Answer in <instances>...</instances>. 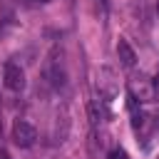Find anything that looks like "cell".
I'll list each match as a JSON object with an SVG mask.
<instances>
[{
	"label": "cell",
	"mask_w": 159,
	"mask_h": 159,
	"mask_svg": "<svg viewBox=\"0 0 159 159\" xmlns=\"http://www.w3.org/2000/svg\"><path fill=\"white\" fill-rule=\"evenodd\" d=\"M99 5H102V15H107V0H97Z\"/></svg>",
	"instance_id": "8fae6325"
},
{
	"label": "cell",
	"mask_w": 159,
	"mask_h": 159,
	"mask_svg": "<svg viewBox=\"0 0 159 159\" xmlns=\"http://www.w3.org/2000/svg\"><path fill=\"white\" fill-rule=\"evenodd\" d=\"M45 80H47L55 89H60V87L65 84V62H62V50H57V47L47 55V62H45Z\"/></svg>",
	"instance_id": "7a4b0ae2"
},
{
	"label": "cell",
	"mask_w": 159,
	"mask_h": 159,
	"mask_svg": "<svg viewBox=\"0 0 159 159\" xmlns=\"http://www.w3.org/2000/svg\"><path fill=\"white\" fill-rule=\"evenodd\" d=\"M117 57L124 67H134V62H137V52L132 50V45L124 37H119V42H117Z\"/></svg>",
	"instance_id": "8992f818"
},
{
	"label": "cell",
	"mask_w": 159,
	"mask_h": 159,
	"mask_svg": "<svg viewBox=\"0 0 159 159\" xmlns=\"http://www.w3.org/2000/svg\"><path fill=\"white\" fill-rule=\"evenodd\" d=\"M132 127H134V132L147 134V132L154 127V122H152V117H149L147 112H134V114H132Z\"/></svg>",
	"instance_id": "52a82bcc"
},
{
	"label": "cell",
	"mask_w": 159,
	"mask_h": 159,
	"mask_svg": "<svg viewBox=\"0 0 159 159\" xmlns=\"http://www.w3.org/2000/svg\"><path fill=\"white\" fill-rule=\"evenodd\" d=\"M35 139H37V129H35L30 122L17 119V122L12 124V142H15L17 147L27 149V147H32V144H35Z\"/></svg>",
	"instance_id": "3957f363"
},
{
	"label": "cell",
	"mask_w": 159,
	"mask_h": 159,
	"mask_svg": "<svg viewBox=\"0 0 159 159\" xmlns=\"http://www.w3.org/2000/svg\"><path fill=\"white\" fill-rule=\"evenodd\" d=\"M104 147H107V139H104V134H99L97 129L89 134V154L94 157V159H99L102 154H104Z\"/></svg>",
	"instance_id": "ba28073f"
},
{
	"label": "cell",
	"mask_w": 159,
	"mask_h": 159,
	"mask_svg": "<svg viewBox=\"0 0 159 159\" xmlns=\"http://www.w3.org/2000/svg\"><path fill=\"white\" fill-rule=\"evenodd\" d=\"M87 112H89V119H92V127H94V129H97V124L107 117V112H104L102 102H97V99H92V102L87 104Z\"/></svg>",
	"instance_id": "9c48e42d"
},
{
	"label": "cell",
	"mask_w": 159,
	"mask_h": 159,
	"mask_svg": "<svg viewBox=\"0 0 159 159\" xmlns=\"http://www.w3.org/2000/svg\"><path fill=\"white\" fill-rule=\"evenodd\" d=\"M97 87H99V94L104 99H114L117 97V89H119V82L114 77V70L109 67H102L99 75H97Z\"/></svg>",
	"instance_id": "5b68a950"
},
{
	"label": "cell",
	"mask_w": 159,
	"mask_h": 159,
	"mask_svg": "<svg viewBox=\"0 0 159 159\" xmlns=\"http://www.w3.org/2000/svg\"><path fill=\"white\" fill-rule=\"evenodd\" d=\"M0 134H2V127H0Z\"/></svg>",
	"instance_id": "9a60e30c"
},
{
	"label": "cell",
	"mask_w": 159,
	"mask_h": 159,
	"mask_svg": "<svg viewBox=\"0 0 159 159\" xmlns=\"http://www.w3.org/2000/svg\"><path fill=\"white\" fill-rule=\"evenodd\" d=\"M30 2H50V0H30Z\"/></svg>",
	"instance_id": "4fadbf2b"
},
{
	"label": "cell",
	"mask_w": 159,
	"mask_h": 159,
	"mask_svg": "<svg viewBox=\"0 0 159 159\" xmlns=\"http://www.w3.org/2000/svg\"><path fill=\"white\" fill-rule=\"evenodd\" d=\"M109 159H129L122 149H114V152H109Z\"/></svg>",
	"instance_id": "30bf717a"
},
{
	"label": "cell",
	"mask_w": 159,
	"mask_h": 159,
	"mask_svg": "<svg viewBox=\"0 0 159 159\" xmlns=\"http://www.w3.org/2000/svg\"><path fill=\"white\" fill-rule=\"evenodd\" d=\"M127 92H129V107L137 102H154L157 99V84L147 75H132L127 80Z\"/></svg>",
	"instance_id": "6da1fadb"
},
{
	"label": "cell",
	"mask_w": 159,
	"mask_h": 159,
	"mask_svg": "<svg viewBox=\"0 0 159 159\" xmlns=\"http://www.w3.org/2000/svg\"><path fill=\"white\" fill-rule=\"evenodd\" d=\"M2 82H5L7 89L22 92V89H25V70H22L17 62H7V65H5V72H2Z\"/></svg>",
	"instance_id": "277c9868"
},
{
	"label": "cell",
	"mask_w": 159,
	"mask_h": 159,
	"mask_svg": "<svg viewBox=\"0 0 159 159\" xmlns=\"http://www.w3.org/2000/svg\"><path fill=\"white\" fill-rule=\"evenodd\" d=\"M0 159H10V154H7L5 149H0Z\"/></svg>",
	"instance_id": "7c38bea8"
},
{
	"label": "cell",
	"mask_w": 159,
	"mask_h": 159,
	"mask_svg": "<svg viewBox=\"0 0 159 159\" xmlns=\"http://www.w3.org/2000/svg\"><path fill=\"white\" fill-rule=\"evenodd\" d=\"M157 12H159V2H157Z\"/></svg>",
	"instance_id": "5bb4252c"
}]
</instances>
